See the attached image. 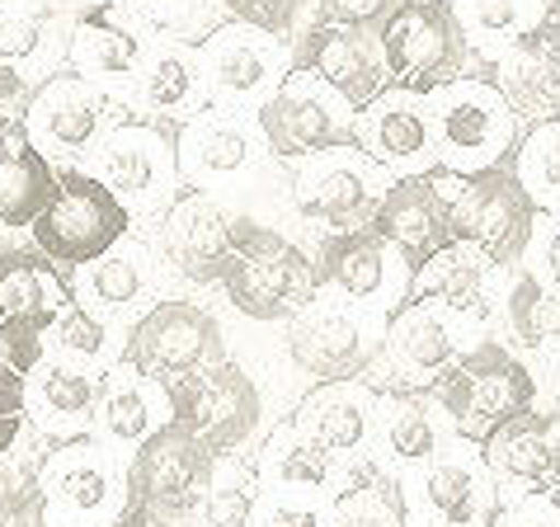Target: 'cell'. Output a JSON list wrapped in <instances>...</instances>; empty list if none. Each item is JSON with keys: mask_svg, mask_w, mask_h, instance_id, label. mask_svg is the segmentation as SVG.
Wrapping results in <instances>:
<instances>
[{"mask_svg": "<svg viewBox=\"0 0 560 527\" xmlns=\"http://www.w3.org/2000/svg\"><path fill=\"white\" fill-rule=\"evenodd\" d=\"M429 128L433 156L453 175H480V169L509 165L518 151V114L486 75H457L429 90Z\"/></svg>", "mask_w": 560, "mask_h": 527, "instance_id": "6da1fadb", "label": "cell"}, {"mask_svg": "<svg viewBox=\"0 0 560 527\" xmlns=\"http://www.w3.org/2000/svg\"><path fill=\"white\" fill-rule=\"evenodd\" d=\"M203 75L208 99L217 108H236V114H259L269 95L283 85L292 71V57L278 48L273 34L250 24H226L212 38H203Z\"/></svg>", "mask_w": 560, "mask_h": 527, "instance_id": "e0dca14e", "label": "cell"}, {"mask_svg": "<svg viewBox=\"0 0 560 527\" xmlns=\"http://www.w3.org/2000/svg\"><path fill=\"white\" fill-rule=\"evenodd\" d=\"M165 406L170 420L198 433L217 457H231L236 447H245L264 420V396L255 377L231 359L165 382Z\"/></svg>", "mask_w": 560, "mask_h": 527, "instance_id": "52a82bcc", "label": "cell"}, {"mask_svg": "<svg viewBox=\"0 0 560 527\" xmlns=\"http://www.w3.org/2000/svg\"><path fill=\"white\" fill-rule=\"evenodd\" d=\"M320 288L349 297L353 306H368L377 316H392L410 302V283H415V264L382 236L377 226H358V231H339L320 245Z\"/></svg>", "mask_w": 560, "mask_h": 527, "instance_id": "5bb4252c", "label": "cell"}, {"mask_svg": "<svg viewBox=\"0 0 560 527\" xmlns=\"http://www.w3.org/2000/svg\"><path fill=\"white\" fill-rule=\"evenodd\" d=\"M104 391H108V372L75 367L61 359H43L24 377L28 414L48 433H57V438H81V433L100 420Z\"/></svg>", "mask_w": 560, "mask_h": 527, "instance_id": "f1b7e54d", "label": "cell"}, {"mask_svg": "<svg viewBox=\"0 0 560 527\" xmlns=\"http://www.w3.org/2000/svg\"><path fill=\"white\" fill-rule=\"evenodd\" d=\"M330 527H410L406 518V494L396 490L392 476L382 471H358L335 500Z\"/></svg>", "mask_w": 560, "mask_h": 527, "instance_id": "ab89813d", "label": "cell"}, {"mask_svg": "<svg viewBox=\"0 0 560 527\" xmlns=\"http://www.w3.org/2000/svg\"><path fill=\"white\" fill-rule=\"evenodd\" d=\"M222 359V325L212 320V312L184 297H161L122 339V367L155 386Z\"/></svg>", "mask_w": 560, "mask_h": 527, "instance_id": "8fae6325", "label": "cell"}, {"mask_svg": "<svg viewBox=\"0 0 560 527\" xmlns=\"http://www.w3.org/2000/svg\"><path fill=\"white\" fill-rule=\"evenodd\" d=\"M179 151V179L194 184L203 194H222L231 184L250 179L264 147L259 122H245L236 108H217L208 104L203 114H194L175 137Z\"/></svg>", "mask_w": 560, "mask_h": 527, "instance_id": "d6986e66", "label": "cell"}, {"mask_svg": "<svg viewBox=\"0 0 560 527\" xmlns=\"http://www.w3.org/2000/svg\"><path fill=\"white\" fill-rule=\"evenodd\" d=\"M509 165L541 212H560V118L533 122V132L518 142Z\"/></svg>", "mask_w": 560, "mask_h": 527, "instance_id": "b9f144b4", "label": "cell"}, {"mask_svg": "<svg viewBox=\"0 0 560 527\" xmlns=\"http://www.w3.org/2000/svg\"><path fill=\"white\" fill-rule=\"evenodd\" d=\"M490 81L500 85L509 108L527 122L560 118V38L547 24L527 28L509 48L490 57Z\"/></svg>", "mask_w": 560, "mask_h": 527, "instance_id": "484cf974", "label": "cell"}, {"mask_svg": "<svg viewBox=\"0 0 560 527\" xmlns=\"http://www.w3.org/2000/svg\"><path fill=\"white\" fill-rule=\"evenodd\" d=\"M114 527H189L179 514H161V508H142V504H128L118 514Z\"/></svg>", "mask_w": 560, "mask_h": 527, "instance_id": "db71d44e", "label": "cell"}, {"mask_svg": "<svg viewBox=\"0 0 560 527\" xmlns=\"http://www.w3.org/2000/svg\"><path fill=\"white\" fill-rule=\"evenodd\" d=\"M372 226H377L382 236L415 264V269L453 245V222H447V203H443L433 175L396 179L392 189H386L382 208H377V222Z\"/></svg>", "mask_w": 560, "mask_h": 527, "instance_id": "f546056e", "label": "cell"}, {"mask_svg": "<svg viewBox=\"0 0 560 527\" xmlns=\"http://www.w3.org/2000/svg\"><path fill=\"white\" fill-rule=\"evenodd\" d=\"M490 527H560V508H556V500H547V494L518 490L513 500H504L494 508Z\"/></svg>", "mask_w": 560, "mask_h": 527, "instance_id": "c3c4849f", "label": "cell"}, {"mask_svg": "<svg viewBox=\"0 0 560 527\" xmlns=\"http://www.w3.org/2000/svg\"><path fill=\"white\" fill-rule=\"evenodd\" d=\"M335 523V500L325 490H269L259 500L250 527H330Z\"/></svg>", "mask_w": 560, "mask_h": 527, "instance_id": "f6af8a7d", "label": "cell"}, {"mask_svg": "<svg viewBox=\"0 0 560 527\" xmlns=\"http://www.w3.org/2000/svg\"><path fill=\"white\" fill-rule=\"evenodd\" d=\"M0 382H24V372H20V363H14V353L5 344V335H0Z\"/></svg>", "mask_w": 560, "mask_h": 527, "instance_id": "11a10c76", "label": "cell"}, {"mask_svg": "<svg viewBox=\"0 0 560 527\" xmlns=\"http://www.w3.org/2000/svg\"><path fill=\"white\" fill-rule=\"evenodd\" d=\"M151 391H161L155 382L147 377H108V391H104V406H100V429L108 443H122V447H142L147 438L161 424H155V400Z\"/></svg>", "mask_w": 560, "mask_h": 527, "instance_id": "f35d334b", "label": "cell"}, {"mask_svg": "<svg viewBox=\"0 0 560 527\" xmlns=\"http://www.w3.org/2000/svg\"><path fill=\"white\" fill-rule=\"evenodd\" d=\"M400 0H316V24H349V28H382Z\"/></svg>", "mask_w": 560, "mask_h": 527, "instance_id": "7dc6e473", "label": "cell"}, {"mask_svg": "<svg viewBox=\"0 0 560 527\" xmlns=\"http://www.w3.org/2000/svg\"><path fill=\"white\" fill-rule=\"evenodd\" d=\"M28 104H34V85H28V75H20L14 67L0 61V132L20 128Z\"/></svg>", "mask_w": 560, "mask_h": 527, "instance_id": "816d5d0a", "label": "cell"}, {"mask_svg": "<svg viewBox=\"0 0 560 527\" xmlns=\"http://www.w3.org/2000/svg\"><path fill=\"white\" fill-rule=\"evenodd\" d=\"M259 222L250 212H236L222 194H179L165 212L161 245L165 259L189 278V283H222L226 264L236 259V250L250 241V231Z\"/></svg>", "mask_w": 560, "mask_h": 527, "instance_id": "9a60e30c", "label": "cell"}, {"mask_svg": "<svg viewBox=\"0 0 560 527\" xmlns=\"http://www.w3.org/2000/svg\"><path fill=\"white\" fill-rule=\"evenodd\" d=\"M155 283V259L142 241H122L81 269V297L90 312H132Z\"/></svg>", "mask_w": 560, "mask_h": 527, "instance_id": "d590c367", "label": "cell"}, {"mask_svg": "<svg viewBox=\"0 0 560 527\" xmlns=\"http://www.w3.org/2000/svg\"><path fill=\"white\" fill-rule=\"evenodd\" d=\"M386 320L392 316L353 306L349 297H339V292H335V302L316 292V302L292 320L288 353L316 386L363 377V372L372 367V359L382 353V344H386Z\"/></svg>", "mask_w": 560, "mask_h": 527, "instance_id": "ba28073f", "label": "cell"}, {"mask_svg": "<svg viewBox=\"0 0 560 527\" xmlns=\"http://www.w3.org/2000/svg\"><path fill=\"white\" fill-rule=\"evenodd\" d=\"M222 5L231 10V20L236 24H250V28L273 34V38H288L311 0H222Z\"/></svg>", "mask_w": 560, "mask_h": 527, "instance_id": "bcb514c9", "label": "cell"}, {"mask_svg": "<svg viewBox=\"0 0 560 527\" xmlns=\"http://www.w3.org/2000/svg\"><path fill=\"white\" fill-rule=\"evenodd\" d=\"M108 99L95 81L75 71H57L34 90V104L24 114V132L34 137L43 156H85L104 142Z\"/></svg>", "mask_w": 560, "mask_h": 527, "instance_id": "603a6c76", "label": "cell"}, {"mask_svg": "<svg viewBox=\"0 0 560 527\" xmlns=\"http://www.w3.org/2000/svg\"><path fill=\"white\" fill-rule=\"evenodd\" d=\"M457 20L471 43H490L494 52L509 48L513 38H523L527 28L541 24L547 0H453Z\"/></svg>", "mask_w": 560, "mask_h": 527, "instance_id": "60d3db41", "label": "cell"}, {"mask_svg": "<svg viewBox=\"0 0 560 527\" xmlns=\"http://www.w3.org/2000/svg\"><path fill=\"white\" fill-rule=\"evenodd\" d=\"M108 349H114V339H108L100 312H90V306H71V312L52 325V359H61V363L104 372L100 363L108 359Z\"/></svg>", "mask_w": 560, "mask_h": 527, "instance_id": "ee69618b", "label": "cell"}, {"mask_svg": "<svg viewBox=\"0 0 560 527\" xmlns=\"http://www.w3.org/2000/svg\"><path fill=\"white\" fill-rule=\"evenodd\" d=\"M48 500V527H114L128 508V471L90 438H71L38 476Z\"/></svg>", "mask_w": 560, "mask_h": 527, "instance_id": "4fadbf2b", "label": "cell"}, {"mask_svg": "<svg viewBox=\"0 0 560 527\" xmlns=\"http://www.w3.org/2000/svg\"><path fill=\"white\" fill-rule=\"evenodd\" d=\"M462 353H466V316L447 312L443 302L410 297L386 320L382 359L392 367V377H400L406 391H419V386L429 391Z\"/></svg>", "mask_w": 560, "mask_h": 527, "instance_id": "ffe728a7", "label": "cell"}, {"mask_svg": "<svg viewBox=\"0 0 560 527\" xmlns=\"http://www.w3.org/2000/svg\"><path fill=\"white\" fill-rule=\"evenodd\" d=\"M28 231H34V245L48 259L85 269V264L104 259L114 245L128 241L132 212L90 169H61L57 194L48 198V208L38 212V222Z\"/></svg>", "mask_w": 560, "mask_h": 527, "instance_id": "5b68a950", "label": "cell"}, {"mask_svg": "<svg viewBox=\"0 0 560 527\" xmlns=\"http://www.w3.org/2000/svg\"><path fill=\"white\" fill-rule=\"evenodd\" d=\"M443 424L453 429V420L443 414V406L429 391H396L382 396L377 406V433H382V453L396 461V467H429L433 453L447 443Z\"/></svg>", "mask_w": 560, "mask_h": 527, "instance_id": "836d02e7", "label": "cell"}, {"mask_svg": "<svg viewBox=\"0 0 560 527\" xmlns=\"http://www.w3.org/2000/svg\"><path fill=\"white\" fill-rule=\"evenodd\" d=\"M429 527H490V523H447V518H433Z\"/></svg>", "mask_w": 560, "mask_h": 527, "instance_id": "680465c9", "label": "cell"}, {"mask_svg": "<svg viewBox=\"0 0 560 527\" xmlns=\"http://www.w3.org/2000/svg\"><path fill=\"white\" fill-rule=\"evenodd\" d=\"M509 325L523 344H560V288L541 283L537 273H523L518 283L509 288Z\"/></svg>", "mask_w": 560, "mask_h": 527, "instance_id": "7bdbcfd3", "label": "cell"}, {"mask_svg": "<svg viewBox=\"0 0 560 527\" xmlns=\"http://www.w3.org/2000/svg\"><path fill=\"white\" fill-rule=\"evenodd\" d=\"M137 5H147V10H155V14H175L184 0H137Z\"/></svg>", "mask_w": 560, "mask_h": 527, "instance_id": "6f0895ef", "label": "cell"}, {"mask_svg": "<svg viewBox=\"0 0 560 527\" xmlns=\"http://www.w3.org/2000/svg\"><path fill=\"white\" fill-rule=\"evenodd\" d=\"M95 179L114 189L128 212L161 208L179 189V151L161 122H118L114 132L95 147Z\"/></svg>", "mask_w": 560, "mask_h": 527, "instance_id": "ac0fdd59", "label": "cell"}, {"mask_svg": "<svg viewBox=\"0 0 560 527\" xmlns=\"http://www.w3.org/2000/svg\"><path fill=\"white\" fill-rule=\"evenodd\" d=\"M353 142L392 179L433 175V165H439V156H433V128H429V99L400 85H386L368 108H358Z\"/></svg>", "mask_w": 560, "mask_h": 527, "instance_id": "44dd1931", "label": "cell"}, {"mask_svg": "<svg viewBox=\"0 0 560 527\" xmlns=\"http://www.w3.org/2000/svg\"><path fill=\"white\" fill-rule=\"evenodd\" d=\"M147 28L137 24V14L122 5V0H100L90 5L81 20L71 24V38H67V57L75 75L85 81H132L137 67L147 57Z\"/></svg>", "mask_w": 560, "mask_h": 527, "instance_id": "d4e9b609", "label": "cell"}, {"mask_svg": "<svg viewBox=\"0 0 560 527\" xmlns=\"http://www.w3.org/2000/svg\"><path fill=\"white\" fill-rule=\"evenodd\" d=\"M500 485L556 490L560 485V410H523L480 443Z\"/></svg>", "mask_w": 560, "mask_h": 527, "instance_id": "83f0119b", "label": "cell"}, {"mask_svg": "<svg viewBox=\"0 0 560 527\" xmlns=\"http://www.w3.org/2000/svg\"><path fill=\"white\" fill-rule=\"evenodd\" d=\"M392 184L396 179L363 147L349 142L302 161L298 179H292V203H298L306 222L330 226V236H339V231H358L377 222V208Z\"/></svg>", "mask_w": 560, "mask_h": 527, "instance_id": "9c48e42d", "label": "cell"}, {"mask_svg": "<svg viewBox=\"0 0 560 527\" xmlns=\"http://www.w3.org/2000/svg\"><path fill=\"white\" fill-rule=\"evenodd\" d=\"M377 406H382V396L372 391L368 382H358V377L320 382L316 391L298 406L292 424H298L311 443H320L325 453L345 467L349 457L368 453L372 433H377Z\"/></svg>", "mask_w": 560, "mask_h": 527, "instance_id": "4316f807", "label": "cell"}, {"mask_svg": "<svg viewBox=\"0 0 560 527\" xmlns=\"http://www.w3.org/2000/svg\"><path fill=\"white\" fill-rule=\"evenodd\" d=\"M57 194V169L20 128L0 132V226H34L38 212Z\"/></svg>", "mask_w": 560, "mask_h": 527, "instance_id": "d6a6232c", "label": "cell"}, {"mask_svg": "<svg viewBox=\"0 0 560 527\" xmlns=\"http://www.w3.org/2000/svg\"><path fill=\"white\" fill-rule=\"evenodd\" d=\"M429 396L453 420V433L486 443L513 414L537 406V377L504 344H476L429 386Z\"/></svg>", "mask_w": 560, "mask_h": 527, "instance_id": "3957f363", "label": "cell"}, {"mask_svg": "<svg viewBox=\"0 0 560 527\" xmlns=\"http://www.w3.org/2000/svg\"><path fill=\"white\" fill-rule=\"evenodd\" d=\"M28 429V396L24 382H0V457H10L20 447Z\"/></svg>", "mask_w": 560, "mask_h": 527, "instance_id": "f907efd6", "label": "cell"}, {"mask_svg": "<svg viewBox=\"0 0 560 527\" xmlns=\"http://www.w3.org/2000/svg\"><path fill=\"white\" fill-rule=\"evenodd\" d=\"M137 104L147 114H170V118H194L212 104L208 99V75H203V52L189 43H151L142 67L132 75Z\"/></svg>", "mask_w": 560, "mask_h": 527, "instance_id": "4dcf8cb0", "label": "cell"}, {"mask_svg": "<svg viewBox=\"0 0 560 527\" xmlns=\"http://www.w3.org/2000/svg\"><path fill=\"white\" fill-rule=\"evenodd\" d=\"M292 67H306L311 75H320L325 85L345 99L353 114L368 108L372 99L392 85L382 57L377 28H349V24H311L298 38Z\"/></svg>", "mask_w": 560, "mask_h": 527, "instance_id": "7402d4cb", "label": "cell"}, {"mask_svg": "<svg viewBox=\"0 0 560 527\" xmlns=\"http://www.w3.org/2000/svg\"><path fill=\"white\" fill-rule=\"evenodd\" d=\"M67 312L71 288L57 273V259H48L43 250L0 255V335H5L24 377L48 359V335Z\"/></svg>", "mask_w": 560, "mask_h": 527, "instance_id": "7c38bea8", "label": "cell"}, {"mask_svg": "<svg viewBox=\"0 0 560 527\" xmlns=\"http://www.w3.org/2000/svg\"><path fill=\"white\" fill-rule=\"evenodd\" d=\"M494 269H500V264H490L476 245L453 241L447 250H439L433 259H424L415 269L410 297L443 302L447 312H457L466 320H480L490 312V273Z\"/></svg>", "mask_w": 560, "mask_h": 527, "instance_id": "1f68e13d", "label": "cell"}, {"mask_svg": "<svg viewBox=\"0 0 560 527\" xmlns=\"http://www.w3.org/2000/svg\"><path fill=\"white\" fill-rule=\"evenodd\" d=\"M527 250H537V264H541V283L560 288V212H541L537 216V231H533V245Z\"/></svg>", "mask_w": 560, "mask_h": 527, "instance_id": "f5cc1de1", "label": "cell"}, {"mask_svg": "<svg viewBox=\"0 0 560 527\" xmlns=\"http://www.w3.org/2000/svg\"><path fill=\"white\" fill-rule=\"evenodd\" d=\"M57 10L48 5H10L0 14V61L20 75H38L52 67V38H57Z\"/></svg>", "mask_w": 560, "mask_h": 527, "instance_id": "8d00e7d4", "label": "cell"}, {"mask_svg": "<svg viewBox=\"0 0 560 527\" xmlns=\"http://www.w3.org/2000/svg\"><path fill=\"white\" fill-rule=\"evenodd\" d=\"M541 24H547L551 34L560 38V0H547V14H541Z\"/></svg>", "mask_w": 560, "mask_h": 527, "instance_id": "9f6ffc18", "label": "cell"}, {"mask_svg": "<svg viewBox=\"0 0 560 527\" xmlns=\"http://www.w3.org/2000/svg\"><path fill=\"white\" fill-rule=\"evenodd\" d=\"M0 527H48V500L38 480H24L20 490L0 494Z\"/></svg>", "mask_w": 560, "mask_h": 527, "instance_id": "681fc988", "label": "cell"}, {"mask_svg": "<svg viewBox=\"0 0 560 527\" xmlns=\"http://www.w3.org/2000/svg\"><path fill=\"white\" fill-rule=\"evenodd\" d=\"M494 485L500 480H494L480 443L462 438V433H453L433 453L429 467H419V504L447 523H490L494 508H500V490Z\"/></svg>", "mask_w": 560, "mask_h": 527, "instance_id": "cb8c5ba5", "label": "cell"}, {"mask_svg": "<svg viewBox=\"0 0 560 527\" xmlns=\"http://www.w3.org/2000/svg\"><path fill=\"white\" fill-rule=\"evenodd\" d=\"M255 508H259V471L236 457H217L208 490H203V500H198L203 527H250Z\"/></svg>", "mask_w": 560, "mask_h": 527, "instance_id": "74e56055", "label": "cell"}, {"mask_svg": "<svg viewBox=\"0 0 560 527\" xmlns=\"http://www.w3.org/2000/svg\"><path fill=\"white\" fill-rule=\"evenodd\" d=\"M447 222H453V241L476 245L490 264H518L533 245L541 208L533 194L523 189V179L513 175V165H494L480 175H453V169H433Z\"/></svg>", "mask_w": 560, "mask_h": 527, "instance_id": "7a4b0ae2", "label": "cell"}, {"mask_svg": "<svg viewBox=\"0 0 560 527\" xmlns=\"http://www.w3.org/2000/svg\"><path fill=\"white\" fill-rule=\"evenodd\" d=\"M556 508H560V485H556Z\"/></svg>", "mask_w": 560, "mask_h": 527, "instance_id": "91938a15", "label": "cell"}, {"mask_svg": "<svg viewBox=\"0 0 560 527\" xmlns=\"http://www.w3.org/2000/svg\"><path fill=\"white\" fill-rule=\"evenodd\" d=\"M255 471H259V480H269L273 490H325V494H335L330 485L339 480V461L325 453L320 443H311L292 420H283L269 438H264V453L255 461Z\"/></svg>", "mask_w": 560, "mask_h": 527, "instance_id": "e575fe53", "label": "cell"}, {"mask_svg": "<svg viewBox=\"0 0 560 527\" xmlns=\"http://www.w3.org/2000/svg\"><path fill=\"white\" fill-rule=\"evenodd\" d=\"M222 288H226V302L259 325L298 320L316 302L320 269L311 264L302 245H292L283 231L259 222L250 231V241L236 250V259L226 264Z\"/></svg>", "mask_w": 560, "mask_h": 527, "instance_id": "277c9868", "label": "cell"}, {"mask_svg": "<svg viewBox=\"0 0 560 527\" xmlns=\"http://www.w3.org/2000/svg\"><path fill=\"white\" fill-rule=\"evenodd\" d=\"M212 461H217V453L198 433L165 420L128 461V504L189 518L208 490Z\"/></svg>", "mask_w": 560, "mask_h": 527, "instance_id": "2e32d148", "label": "cell"}, {"mask_svg": "<svg viewBox=\"0 0 560 527\" xmlns=\"http://www.w3.org/2000/svg\"><path fill=\"white\" fill-rule=\"evenodd\" d=\"M377 38L392 85L415 90V95L457 81L471 61V38H466L453 0H400L392 20L377 28Z\"/></svg>", "mask_w": 560, "mask_h": 527, "instance_id": "8992f818", "label": "cell"}, {"mask_svg": "<svg viewBox=\"0 0 560 527\" xmlns=\"http://www.w3.org/2000/svg\"><path fill=\"white\" fill-rule=\"evenodd\" d=\"M255 122L264 132L269 156L278 161H311L320 151L353 142V108L306 67H292L283 75V85L269 95Z\"/></svg>", "mask_w": 560, "mask_h": 527, "instance_id": "30bf717a", "label": "cell"}]
</instances>
